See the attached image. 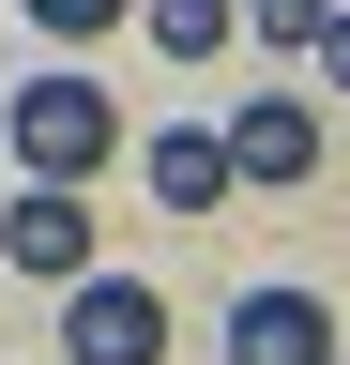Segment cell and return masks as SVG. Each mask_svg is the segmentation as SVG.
<instances>
[{"label": "cell", "instance_id": "1", "mask_svg": "<svg viewBox=\"0 0 350 365\" xmlns=\"http://www.w3.org/2000/svg\"><path fill=\"white\" fill-rule=\"evenodd\" d=\"M0 137H16L31 182H92V168H122V107H107L92 76H16V91H0Z\"/></svg>", "mask_w": 350, "mask_h": 365}, {"label": "cell", "instance_id": "2", "mask_svg": "<svg viewBox=\"0 0 350 365\" xmlns=\"http://www.w3.org/2000/svg\"><path fill=\"white\" fill-rule=\"evenodd\" d=\"M61 365H168V289L153 274H76L61 289Z\"/></svg>", "mask_w": 350, "mask_h": 365}, {"label": "cell", "instance_id": "3", "mask_svg": "<svg viewBox=\"0 0 350 365\" xmlns=\"http://www.w3.org/2000/svg\"><path fill=\"white\" fill-rule=\"evenodd\" d=\"M0 259H16V274H46V289H76V274H92V198H76V182L0 198Z\"/></svg>", "mask_w": 350, "mask_h": 365}, {"label": "cell", "instance_id": "4", "mask_svg": "<svg viewBox=\"0 0 350 365\" xmlns=\"http://www.w3.org/2000/svg\"><path fill=\"white\" fill-rule=\"evenodd\" d=\"M138 182H153V213H213L244 182V153H229V122H153L138 137Z\"/></svg>", "mask_w": 350, "mask_h": 365}, {"label": "cell", "instance_id": "5", "mask_svg": "<svg viewBox=\"0 0 350 365\" xmlns=\"http://www.w3.org/2000/svg\"><path fill=\"white\" fill-rule=\"evenodd\" d=\"M229 365H335V304L320 289H244L229 304Z\"/></svg>", "mask_w": 350, "mask_h": 365}, {"label": "cell", "instance_id": "6", "mask_svg": "<svg viewBox=\"0 0 350 365\" xmlns=\"http://www.w3.org/2000/svg\"><path fill=\"white\" fill-rule=\"evenodd\" d=\"M229 153H244V182H304L320 168V107H304V91H259L229 122Z\"/></svg>", "mask_w": 350, "mask_h": 365}, {"label": "cell", "instance_id": "7", "mask_svg": "<svg viewBox=\"0 0 350 365\" xmlns=\"http://www.w3.org/2000/svg\"><path fill=\"white\" fill-rule=\"evenodd\" d=\"M138 31L168 46V61H213V46L244 31V0H138Z\"/></svg>", "mask_w": 350, "mask_h": 365}, {"label": "cell", "instance_id": "8", "mask_svg": "<svg viewBox=\"0 0 350 365\" xmlns=\"http://www.w3.org/2000/svg\"><path fill=\"white\" fill-rule=\"evenodd\" d=\"M16 16L46 31V46H92V31H122V16H138V0H16Z\"/></svg>", "mask_w": 350, "mask_h": 365}, {"label": "cell", "instance_id": "9", "mask_svg": "<svg viewBox=\"0 0 350 365\" xmlns=\"http://www.w3.org/2000/svg\"><path fill=\"white\" fill-rule=\"evenodd\" d=\"M320 16H335V0H244V31H259V46H320Z\"/></svg>", "mask_w": 350, "mask_h": 365}, {"label": "cell", "instance_id": "10", "mask_svg": "<svg viewBox=\"0 0 350 365\" xmlns=\"http://www.w3.org/2000/svg\"><path fill=\"white\" fill-rule=\"evenodd\" d=\"M320 76L350 91V0H335V16H320Z\"/></svg>", "mask_w": 350, "mask_h": 365}]
</instances>
